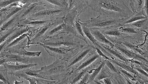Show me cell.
I'll list each match as a JSON object with an SVG mask.
<instances>
[{"mask_svg": "<svg viewBox=\"0 0 148 84\" xmlns=\"http://www.w3.org/2000/svg\"><path fill=\"white\" fill-rule=\"evenodd\" d=\"M55 62L46 66H42L39 70V73L48 80H53L54 77L66 72L68 69L66 60L57 59Z\"/></svg>", "mask_w": 148, "mask_h": 84, "instance_id": "obj_4", "label": "cell"}, {"mask_svg": "<svg viewBox=\"0 0 148 84\" xmlns=\"http://www.w3.org/2000/svg\"><path fill=\"white\" fill-rule=\"evenodd\" d=\"M75 37L71 35L66 34L62 36L55 37L45 39L39 42L43 45L55 47H68V48H78L83 47L79 41L74 40Z\"/></svg>", "mask_w": 148, "mask_h": 84, "instance_id": "obj_3", "label": "cell"}, {"mask_svg": "<svg viewBox=\"0 0 148 84\" xmlns=\"http://www.w3.org/2000/svg\"><path fill=\"white\" fill-rule=\"evenodd\" d=\"M82 12L78 8L74 7L67 12L64 16V22L67 24L74 26L75 20L79 18L78 16Z\"/></svg>", "mask_w": 148, "mask_h": 84, "instance_id": "obj_18", "label": "cell"}, {"mask_svg": "<svg viewBox=\"0 0 148 84\" xmlns=\"http://www.w3.org/2000/svg\"><path fill=\"white\" fill-rule=\"evenodd\" d=\"M135 69L136 70H137V71H138V72L141 73V74H143L144 76H147V77H148V73L147 72H145L143 69L141 68H138V67H137V68H135Z\"/></svg>", "mask_w": 148, "mask_h": 84, "instance_id": "obj_37", "label": "cell"}, {"mask_svg": "<svg viewBox=\"0 0 148 84\" xmlns=\"http://www.w3.org/2000/svg\"><path fill=\"white\" fill-rule=\"evenodd\" d=\"M123 18H116L106 16L99 15L86 21H82L80 19L81 24L92 29L106 30L112 28L119 27Z\"/></svg>", "mask_w": 148, "mask_h": 84, "instance_id": "obj_2", "label": "cell"}, {"mask_svg": "<svg viewBox=\"0 0 148 84\" xmlns=\"http://www.w3.org/2000/svg\"><path fill=\"white\" fill-rule=\"evenodd\" d=\"M74 26L76 33L78 34V36H79V38L84 40L86 43H88L86 39V38L84 31H83L82 25L80 23V19L79 18L75 20V23H74Z\"/></svg>", "mask_w": 148, "mask_h": 84, "instance_id": "obj_25", "label": "cell"}, {"mask_svg": "<svg viewBox=\"0 0 148 84\" xmlns=\"http://www.w3.org/2000/svg\"><path fill=\"white\" fill-rule=\"evenodd\" d=\"M0 76L1 81L5 84H9L8 76V71L6 69L1 70H0Z\"/></svg>", "mask_w": 148, "mask_h": 84, "instance_id": "obj_32", "label": "cell"}, {"mask_svg": "<svg viewBox=\"0 0 148 84\" xmlns=\"http://www.w3.org/2000/svg\"><path fill=\"white\" fill-rule=\"evenodd\" d=\"M88 71L85 74L84 77L81 79V81H79L78 84H87L88 83V79L90 74Z\"/></svg>", "mask_w": 148, "mask_h": 84, "instance_id": "obj_35", "label": "cell"}, {"mask_svg": "<svg viewBox=\"0 0 148 84\" xmlns=\"http://www.w3.org/2000/svg\"><path fill=\"white\" fill-rule=\"evenodd\" d=\"M119 29L121 33L123 34H125L126 35H134L137 34L138 33V32L137 31L135 28L132 27H123L122 26L119 27Z\"/></svg>", "mask_w": 148, "mask_h": 84, "instance_id": "obj_28", "label": "cell"}, {"mask_svg": "<svg viewBox=\"0 0 148 84\" xmlns=\"http://www.w3.org/2000/svg\"><path fill=\"white\" fill-rule=\"evenodd\" d=\"M101 46L104 49V52H105V53H109L110 54L112 55L116 58H117L121 60L122 61L126 63L128 62V60L125 57L122 56L117 51L112 49V48H109V47H106V46H104L102 45H101Z\"/></svg>", "mask_w": 148, "mask_h": 84, "instance_id": "obj_23", "label": "cell"}, {"mask_svg": "<svg viewBox=\"0 0 148 84\" xmlns=\"http://www.w3.org/2000/svg\"><path fill=\"white\" fill-rule=\"evenodd\" d=\"M103 81L105 84H112V81L109 78H106V79H103Z\"/></svg>", "mask_w": 148, "mask_h": 84, "instance_id": "obj_39", "label": "cell"}, {"mask_svg": "<svg viewBox=\"0 0 148 84\" xmlns=\"http://www.w3.org/2000/svg\"><path fill=\"white\" fill-rule=\"evenodd\" d=\"M106 61L104 60L103 62L101 63L98 67L96 69H93L92 70V72L90 74L89 78L88 79V83H91L92 82H94L95 80L96 77L98 75L99 73L100 72L101 70L103 68V66L105 65Z\"/></svg>", "mask_w": 148, "mask_h": 84, "instance_id": "obj_26", "label": "cell"}, {"mask_svg": "<svg viewBox=\"0 0 148 84\" xmlns=\"http://www.w3.org/2000/svg\"><path fill=\"white\" fill-rule=\"evenodd\" d=\"M95 49L97 54H98L100 56L103 57L106 60H110V58H109L107 56H106V55L104 54L103 52H102V51L100 49H99L97 47H95Z\"/></svg>", "mask_w": 148, "mask_h": 84, "instance_id": "obj_36", "label": "cell"}, {"mask_svg": "<svg viewBox=\"0 0 148 84\" xmlns=\"http://www.w3.org/2000/svg\"><path fill=\"white\" fill-rule=\"evenodd\" d=\"M22 1H24V0H1L0 7L1 8H2L6 7L14 3Z\"/></svg>", "mask_w": 148, "mask_h": 84, "instance_id": "obj_31", "label": "cell"}, {"mask_svg": "<svg viewBox=\"0 0 148 84\" xmlns=\"http://www.w3.org/2000/svg\"><path fill=\"white\" fill-rule=\"evenodd\" d=\"M64 17L55 19L49 24L42 26L37 29L32 31L30 35L29 36L28 46L39 43L45 40L46 34L50 29L63 22Z\"/></svg>", "mask_w": 148, "mask_h": 84, "instance_id": "obj_5", "label": "cell"}, {"mask_svg": "<svg viewBox=\"0 0 148 84\" xmlns=\"http://www.w3.org/2000/svg\"><path fill=\"white\" fill-rule=\"evenodd\" d=\"M86 1H89V0H86Z\"/></svg>", "mask_w": 148, "mask_h": 84, "instance_id": "obj_40", "label": "cell"}, {"mask_svg": "<svg viewBox=\"0 0 148 84\" xmlns=\"http://www.w3.org/2000/svg\"><path fill=\"white\" fill-rule=\"evenodd\" d=\"M54 20L55 19L45 20L28 18L21 20L19 23V26L27 27L32 31L49 24Z\"/></svg>", "mask_w": 148, "mask_h": 84, "instance_id": "obj_10", "label": "cell"}, {"mask_svg": "<svg viewBox=\"0 0 148 84\" xmlns=\"http://www.w3.org/2000/svg\"><path fill=\"white\" fill-rule=\"evenodd\" d=\"M91 68H92V67H91V66H90L83 70H80L78 72H75L74 76H72V78L71 79V81L69 83L71 84L78 83L82 78L84 77L85 74L88 71L90 70Z\"/></svg>", "mask_w": 148, "mask_h": 84, "instance_id": "obj_21", "label": "cell"}, {"mask_svg": "<svg viewBox=\"0 0 148 84\" xmlns=\"http://www.w3.org/2000/svg\"><path fill=\"white\" fill-rule=\"evenodd\" d=\"M67 12V8L48 7L36 12L29 18L40 20H54L64 17Z\"/></svg>", "mask_w": 148, "mask_h": 84, "instance_id": "obj_6", "label": "cell"}, {"mask_svg": "<svg viewBox=\"0 0 148 84\" xmlns=\"http://www.w3.org/2000/svg\"><path fill=\"white\" fill-rule=\"evenodd\" d=\"M20 21L21 19L20 18V12H19L1 25L0 27L1 33L19 26Z\"/></svg>", "mask_w": 148, "mask_h": 84, "instance_id": "obj_15", "label": "cell"}, {"mask_svg": "<svg viewBox=\"0 0 148 84\" xmlns=\"http://www.w3.org/2000/svg\"><path fill=\"white\" fill-rule=\"evenodd\" d=\"M31 33H26L24 34L23 35L20 36L18 38H16V39H14L13 41L10 42V43L8 44L1 51H7L9 49H10V48H12V47H14V46L19 45V44L22 43L25 40V39L30 35Z\"/></svg>", "mask_w": 148, "mask_h": 84, "instance_id": "obj_20", "label": "cell"}, {"mask_svg": "<svg viewBox=\"0 0 148 84\" xmlns=\"http://www.w3.org/2000/svg\"><path fill=\"white\" fill-rule=\"evenodd\" d=\"M117 28H112L103 30L101 31L104 35L109 36L110 37H120L123 36V33L120 31Z\"/></svg>", "mask_w": 148, "mask_h": 84, "instance_id": "obj_24", "label": "cell"}, {"mask_svg": "<svg viewBox=\"0 0 148 84\" xmlns=\"http://www.w3.org/2000/svg\"><path fill=\"white\" fill-rule=\"evenodd\" d=\"M82 25V28H83V31L85 35L86 38V39L87 42H88V45H91L93 46L94 47H97L101 50L102 51L103 48L102 46L101 45L100 43H99L98 41L96 40V39L94 37L92 33H91L90 30L86 26Z\"/></svg>", "mask_w": 148, "mask_h": 84, "instance_id": "obj_17", "label": "cell"}, {"mask_svg": "<svg viewBox=\"0 0 148 84\" xmlns=\"http://www.w3.org/2000/svg\"><path fill=\"white\" fill-rule=\"evenodd\" d=\"M109 60H110L113 64L117 66L118 67H119V68H122V69H124V70H126V71H128L129 72H130V73H133V74H137V72L136 70L132 69L130 66L126 65L125 64L123 63L122 62L120 63L119 62L115 60H112L111 58H110Z\"/></svg>", "mask_w": 148, "mask_h": 84, "instance_id": "obj_27", "label": "cell"}, {"mask_svg": "<svg viewBox=\"0 0 148 84\" xmlns=\"http://www.w3.org/2000/svg\"><path fill=\"white\" fill-rule=\"evenodd\" d=\"M37 65V64H22L19 63H16V65H11L8 63L3 64L5 69L7 70L8 72L10 74L13 75L19 71L27 68H31Z\"/></svg>", "mask_w": 148, "mask_h": 84, "instance_id": "obj_13", "label": "cell"}, {"mask_svg": "<svg viewBox=\"0 0 148 84\" xmlns=\"http://www.w3.org/2000/svg\"><path fill=\"white\" fill-rule=\"evenodd\" d=\"M99 57L100 56L97 54V52H96L95 51L86 58L82 62L77 65L75 68V72H78L90 66L97 60L98 59Z\"/></svg>", "mask_w": 148, "mask_h": 84, "instance_id": "obj_14", "label": "cell"}, {"mask_svg": "<svg viewBox=\"0 0 148 84\" xmlns=\"http://www.w3.org/2000/svg\"><path fill=\"white\" fill-rule=\"evenodd\" d=\"M43 2L53 7L66 8L67 3L66 0H42Z\"/></svg>", "mask_w": 148, "mask_h": 84, "instance_id": "obj_22", "label": "cell"}, {"mask_svg": "<svg viewBox=\"0 0 148 84\" xmlns=\"http://www.w3.org/2000/svg\"><path fill=\"white\" fill-rule=\"evenodd\" d=\"M130 5L131 6L132 10L133 13H135V0H130Z\"/></svg>", "mask_w": 148, "mask_h": 84, "instance_id": "obj_38", "label": "cell"}, {"mask_svg": "<svg viewBox=\"0 0 148 84\" xmlns=\"http://www.w3.org/2000/svg\"><path fill=\"white\" fill-rule=\"evenodd\" d=\"M88 5L101 15L114 18H126L133 14L123 0H91Z\"/></svg>", "mask_w": 148, "mask_h": 84, "instance_id": "obj_1", "label": "cell"}, {"mask_svg": "<svg viewBox=\"0 0 148 84\" xmlns=\"http://www.w3.org/2000/svg\"><path fill=\"white\" fill-rule=\"evenodd\" d=\"M109 77H110V74H109L107 70L105 69V68H104V66H103V68L101 70V72H99L98 75L96 77L95 79L97 81H100L102 79L109 78Z\"/></svg>", "mask_w": 148, "mask_h": 84, "instance_id": "obj_30", "label": "cell"}, {"mask_svg": "<svg viewBox=\"0 0 148 84\" xmlns=\"http://www.w3.org/2000/svg\"><path fill=\"white\" fill-rule=\"evenodd\" d=\"M24 8L18 6H7L1 8L0 26L2 25L15 14L20 12Z\"/></svg>", "mask_w": 148, "mask_h": 84, "instance_id": "obj_11", "label": "cell"}, {"mask_svg": "<svg viewBox=\"0 0 148 84\" xmlns=\"http://www.w3.org/2000/svg\"><path fill=\"white\" fill-rule=\"evenodd\" d=\"M0 64L3 65L6 63L13 62L22 64H29L30 58L8 51H2L0 53Z\"/></svg>", "mask_w": 148, "mask_h": 84, "instance_id": "obj_9", "label": "cell"}, {"mask_svg": "<svg viewBox=\"0 0 148 84\" xmlns=\"http://www.w3.org/2000/svg\"><path fill=\"white\" fill-rule=\"evenodd\" d=\"M148 18L145 19L138 20L130 24L132 26L137 29H141L144 27L146 25H147Z\"/></svg>", "mask_w": 148, "mask_h": 84, "instance_id": "obj_29", "label": "cell"}, {"mask_svg": "<svg viewBox=\"0 0 148 84\" xmlns=\"http://www.w3.org/2000/svg\"><path fill=\"white\" fill-rule=\"evenodd\" d=\"M145 0H135V12L141 11L143 9Z\"/></svg>", "mask_w": 148, "mask_h": 84, "instance_id": "obj_33", "label": "cell"}, {"mask_svg": "<svg viewBox=\"0 0 148 84\" xmlns=\"http://www.w3.org/2000/svg\"><path fill=\"white\" fill-rule=\"evenodd\" d=\"M148 18V16L144 12L143 10L138 12H135L132 14L131 16L123 18L122 22L121 23L122 25H126L130 24L132 23L142 19H145Z\"/></svg>", "mask_w": 148, "mask_h": 84, "instance_id": "obj_19", "label": "cell"}, {"mask_svg": "<svg viewBox=\"0 0 148 84\" xmlns=\"http://www.w3.org/2000/svg\"><path fill=\"white\" fill-rule=\"evenodd\" d=\"M90 30L93 35L101 45L108 46L111 48L114 47V44L112 43V41L108 40L107 37L101 32V31L100 30L92 29H90Z\"/></svg>", "mask_w": 148, "mask_h": 84, "instance_id": "obj_16", "label": "cell"}, {"mask_svg": "<svg viewBox=\"0 0 148 84\" xmlns=\"http://www.w3.org/2000/svg\"><path fill=\"white\" fill-rule=\"evenodd\" d=\"M106 63H105V65L108 67V68L110 69L114 73H117L118 70L116 68V67L113 64V63L109 60H106Z\"/></svg>", "mask_w": 148, "mask_h": 84, "instance_id": "obj_34", "label": "cell"}, {"mask_svg": "<svg viewBox=\"0 0 148 84\" xmlns=\"http://www.w3.org/2000/svg\"><path fill=\"white\" fill-rule=\"evenodd\" d=\"M35 44L42 46L50 56L55 57L57 59H66V58H68L71 56L70 53L73 52L75 49H77L68 47H52L43 45L40 43H37Z\"/></svg>", "mask_w": 148, "mask_h": 84, "instance_id": "obj_8", "label": "cell"}, {"mask_svg": "<svg viewBox=\"0 0 148 84\" xmlns=\"http://www.w3.org/2000/svg\"><path fill=\"white\" fill-rule=\"evenodd\" d=\"M95 51V47L88 45L86 47L81 48L80 51L76 52L75 54L73 52L72 56L69 57L68 60H66L68 68L79 64Z\"/></svg>", "mask_w": 148, "mask_h": 84, "instance_id": "obj_7", "label": "cell"}, {"mask_svg": "<svg viewBox=\"0 0 148 84\" xmlns=\"http://www.w3.org/2000/svg\"><path fill=\"white\" fill-rule=\"evenodd\" d=\"M31 33L32 31L29 28L25 26H18L16 28L12 33L11 35L9 36L3 43L1 44V51L3 50L6 46L13 41L16 38H18L20 36L23 35L26 33Z\"/></svg>", "mask_w": 148, "mask_h": 84, "instance_id": "obj_12", "label": "cell"}]
</instances>
